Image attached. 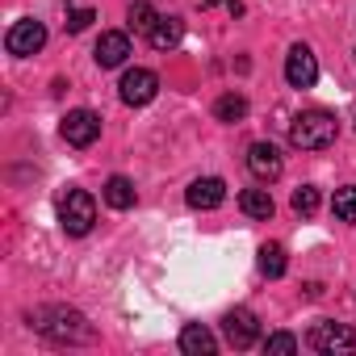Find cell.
<instances>
[{"mask_svg":"<svg viewBox=\"0 0 356 356\" xmlns=\"http://www.w3.org/2000/svg\"><path fill=\"white\" fill-rule=\"evenodd\" d=\"M264 352H298V335H289V331H273L268 339H264Z\"/></svg>","mask_w":356,"mask_h":356,"instance_id":"22","label":"cell"},{"mask_svg":"<svg viewBox=\"0 0 356 356\" xmlns=\"http://www.w3.org/2000/svg\"><path fill=\"white\" fill-rule=\"evenodd\" d=\"M92 22H97V13H92V9H72L63 26H67V34H84V30H88Z\"/></svg>","mask_w":356,"mask_h":356,"instance_id":"23","label":"cell"},{"mask_svg":"<svg viewBox=\"0 0 356 356\" xmlns=\"http://www.w3.org/2000/svg\"><path fill=\"white\" fill-rule=\"evenodd\" d=\"M214 348H218V339H214V331L206 323H189L181 331V352L185 356H214Z\"/></svg>","mask_w":356,"mask_h":356,"instance_id":"13","label":"cell"},{"mask_svg":"<svg viewBox=\"0 0 356 356\" xmlns=\"http://www.w3.org/2000/svg\"><path fill=\"white\" fill-rule=\"evenodd\" d=\"M314 210H318V189H314V185H302V189H293V214L310 218Z\"/></svg>","mask_w":356,"mask_h":356,"instance_id":"21","label":"cell"},{"mask_svg":"<svg viewBox=\"0 0 356 356\" xmlns=\"http://www.w3.org/2000/svg\"><path fill=\"white\" fill-rule=\"evenodd\" d=\"M285 268H289L285 248H281V243H264V248H260V273L277 281V277H285Z\"/></svg>","mask_w":356,"mask_h":356,"instance_id":"18","label":"cell"},{"mask_svg":"<svg viewBox=\"0 0 356 356\" xmlns=\"http://www.w3.org/2000/svg\"><path fill=\"white\" fill-rule=\"evenodd\" d=\"M30 327L47 339H55V343H88L92 339L88 318L72 306H42V310L30 314Z\"/></svg>","mask_w":356,"mask_h":356,"instance_id":"1","label":"cell"},{"mask_svg":"<svg viewBox=\"0 0 356 356\" xmlns=\"http://www.w3.org/2000/svg\"><path fill=\"white\" fill-rule=\"evenodd\" d=\"M59 134H63L72 147H92V143L101 138V118H97L92 109H72V113L63 118Z\"/></svg>","mask_w":356,"mask_h":356,"instance_id":"9","label":"cell"},{"mask_svg":"<svg viewBox=\"0 0 356 356\" xmlns=\"http://www.w3.org/2000/svg\"><path fill=\"white\" fill-rule=\"evenodd\" d=\"M42 47H47V26H42V22H34V17L13 22V26H9V34H5V51H9V55H17V59L38 55Z\"/></svg>","mask_w":356,"mask_h":356,"instance_id":"5","label":"cell"},{"mask_svg":"<svg viewBox=\"0 0 356 356\" xmlns=\"http://www.w3.org/2000/svg\"><path fill=\"white\" fill-rule=\"evenodd\" d=\"M147 38H151L155 51H176V47H181V38H185V22L181 17H159Z\"/></svg>","mask_w":356,"mask_h":356,"instance_id":"14","label":"cell"},{"mask_svg":"<svg viewBox=\"0 0 356 356\" xmlns=\"http://www.w3.org/2000/svg\"><path fill=\"white\" fill-rule=\"evenodd\" d=\"M126 55H130V34H122V30H105L97 38V47H92L97 67H122Z\"/></svg>","mask_w":356,"mask_h":356,"instance_id":"11","label":"cell"},{"mask_svg":"<svg viewBox=\"0 0 356 356\" xmlns=\"http://www.w3.org/2000/svg\"><path fill=\"white\" fill-rule=\"evenodd\" d=\"M185 202H189L193 210H218V206L227 202V185L218 181V176H202V181H193V185L185 189Z\"/></svg>","mask_w":356,"mask_h":356,"instance_id":"12","label":"cell"},{"mask_svg":"<svg viewBox=\"0 0 356 356\" xmlns=\"http://www.w3.org/2000/svg\"><path fill=\"white\" fill-rule=\"evenodd\" d=\"M118 92H122V101L134 105V109H138V105H151L155 92H159V76H155L151 67H130V72L122 76Z\"/></svg>","mask_w":356,"mask_h":356,"instance_id":"6","label":"cell"},{"mask_svg":"<svg viewBox=\"0 0 356 356\" xmlns=\"http://www.w3.org/2000/svg\"><path fill=\"white\" fill-rule=\"evenodd\" d=\"M101 193H105V206H113V210H130L134 206V185L126 181V176H109Z\"/></svg>","mask_w":356,"mask_h":356,"instance_id":"16","label":"cell"},{"mask_svg":"<svg viewBox=\"0 0 356 356\" xmlns=\"http://www.w3.org/2000/svg\"><path fill=\"white\" fill-rule=\"evenodd\" d=\"M239 210H243L248 218H260V222H268L277 206H273V193H268V189H243V193H239Z\"/></svg>","mask_w":356,"mask_h":356,"instance_id":"15","label":"cell"},{"mask_svg":"<svg viewBox=\"0 0 356 356\" xmlns=\"http://www.w3.org/2000/svg\"><path fill=\"white\" fill-rule=\"evenodd\" d=\"M126 17H130V30H134V34H151V30H155V22H159L155 5H147V0H134Z\"/></svg>","mask_w":356,"mask_h":356,"instance_id":"19","label":"cell"},{"mask_svg":"<svg viewBox=\"0 0 356 356\" xmlns=\"http://www.w3.org/2000/svg\"><path fill=\"white\" fill-rule=\"evenodd\" d=\"M306 343L314 352H356V331L348 323H335V318H318L306 335Z\"/></svg>","mask_w":356,"mask_h":356,"instance_id":"4","label":"cell"},{"mask_svg":"<svg viewBox=\"0 0 356 356\" xmlns=\"http://www.w3.org/2000/svg\"><path fill=\"white\" fill-rule=\"evenodd\" d=\"M339 138V122H335V113H327V109H302L293 122H289V143L298 147V151H323V147H331Z\"/></svg>","mask_w":356,"mask_h":356,"instance_id":"2","label":"cell"},{"mask_svg":"<svg viewBox=\"0 0 356 356\" xmlns=\"http://www.w3.org/2000/svg\"><path fill=\"white\" fill-rule=\"evenodd\" d=\"M222 335H227V343L231 348H252L256 339H260V318L248 310V306H235V310H227V318H222Z\"/></svg>","mask_w":356,"mask_h":356,"instance_id":"7","label":"cell"},{"mask_svg":"<svg viewBox=\"0 0 356 356\" xmlns=\"http://www.w3.org/2000/svg\"><path fill=\"white\" fill-rule=\"evenodd\" d=\"M331 214H335L339 222H356V185L335 189V197H331Z\"/></svg>","mask_w":356,"mask_h":356,"instance_id":"20","label":"cell"},{"mask_svg":"<svg viewBox=\"0 0 356 356\" xmlns=\"http://www.w3.org/2000/svg\"><path fill=\"white\" fill-rule=\"evenodd\" d=\"M214 118L218 122H243L248 118V97L243 92H222L214 101Z\"/></svg>","mask_w":356,"mask_h":356,"instance_id":"17","label":"cell"},{"mask_svg":"<svg viewBox=\"0 0 356 356\" xmlns=\"http://www.w3.org/2000/svg\"><path fill=\"white\" fill-rule=\"evenodd\" d=\"M285 80H289V88H314V80H318V59H314V51L310 47H289V55H285Z\"/></svg>","mask_w":356,"mask_h":356,"instance_id":"8","label":"cell"},{"mask_svg":"<svg viewBox=\"0 0 356 356\" xmlns=\"http://www.w3.org/2000/svg\"><path fill=\"white\" fill-rule=\"evenodd\" d=\"M92 222H97V202H92V193L67 189V193L59 197V227H63L72 239H80V235L92 231Z\"/></svg>","mask_w":356,"mask_h":356,"instance_id":"3","label":"cell"},{"mask_svg":"<svg viewBox=\"0 0 356 356\" xmlns=\"http://www.w3.org/2000/svg\"><path fill=\"white\" fill-rule=\"evenodd\" d=\"M248 172L256 176V181L273 185L277 176L285 172V159H281V151H277L273 143H252V147H248Z\"/></svg>","mask_w":356,"mask_h":356,"instance_id":"10","label":"cell"}]
</instances>
